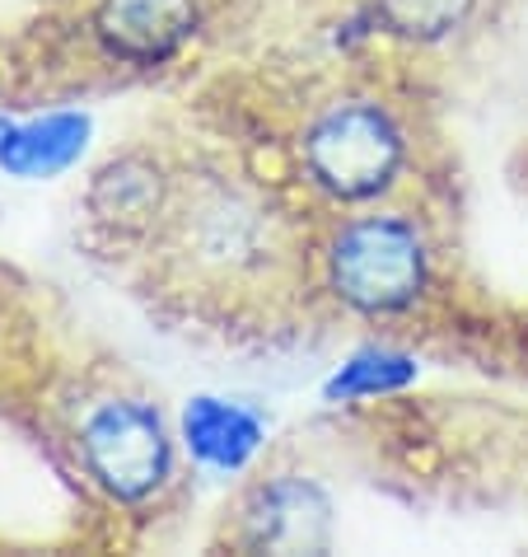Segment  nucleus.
Returning a JSON list of instances; mask_svg holds the SVG:
<instances>
[{
	"mask_svg": "<svg viewBox=\"0 0 528 557\" xmlns=\"http://www.w3.org/2000/svg\"><path fill=\"white\" fill-rule=\"evenodd\" d=\"M168 225H174L178 253H188L197 272L243 276L267 268L272 258V215L248 188L229 178H206L197 188L168 197Z\"/></svg>",
	"mask_w": 528,
	"mask_h": 557,
	"instance_id": "1",
	"label": "nucleus"
},
{
	"mask_svg": "<svg viewBox=\"0 0 528 557\" xmlns=\"http://www.w3.org/2000/svg\"><path fill=\"white\" fill-rule=\"evenodd\" d=\"M332 286L337 296L365 314L407 309L426 286L422 230L402 215H361L332 239Z\"/></svg>",
	"mask_w": 528,
	"mask_h": 557,
	"instance_id": "2",
	"label": "nucleus"
},
{
	"mask_svg": "<svg viewBox=\"0 0 528 557\" xmlns=\"http://www.w3.org/2000/svg\"><path fill=\"white\" fill-rule=\"evenodd\" d=\"M304 164L323 193L365 202L402 169V132L379 103H332L304 136Z\"/></svg>",
	"mask_w": 528,
	"mask_h": 557,
	"instance_id": "3",
	"label": "nucleus"
},
{
	"mask_svg": "<svg viewBox=\"0 0 528 557\" xmlns=\"http://www.w3.org/2000/svg\"><path fill=\"white\" fill-rule=\"evenodd\" d=\"M80 450L117 502H141L168 478V431L141 398L99 404L80 426Z\"/></svg>",
	"mask_w": 528,
	"mask_h": 557,
	"instance_id": "4",
	"label": "nucleus"
},
{
	"mask_svg": "<svg viewBox=\"0 0 528 557\" xmlns=\"http://www.w3.org/2000/svg\"><path fill=\"white\" fill-rule=\"evenodd\" d=\"M99 38L127 61H164L197 34V0H99Z\"/></svg>",
	"mask_w": 528,
	"mask_h": 557,
	"instance_id": "5",
	"label": "nucleus"
},
{
	"mask_svg": "<svg viewBox=\"0 0 528 557\" xmlns=\"http://www.w3.org/2000/svg\"><path fill=\"white\" fill-rule=\"evenodd\" d=\"M328 524H332L328 497L314 483H294V478L262 487L253 510H248V539L257 548H276V553L323 548L328 544Z\"/></svg>",
	"mask_w": 528,
	"mask_h": 557,
	"instance_id": "6",
	"label": "nucleus"
},
{
	"mask_svg": "<svg viewBox=\"0 0 528 557\" xmlns=\"http://www.w3.org/2000/svg\"><path fill=\"white\" fill-rule=\"evenodd\" d=\"M262 431H267L262 417L243 404H229V398L201 394L183 408V441H188L192 459L206 463V469H221V473L243 469V463L257 455Z\"/></svg>",
	"mask_w": 528,
	"mask_h": 557,
	"instance_id": "7",
	"label": "nucleus"
},
{
	"mask_svg": "<svg viewBox=\"0 0 528 557\" xmlns=\"http://www.w3.org/2000/svg\"><path fill=\"white\" fill-rule=\"evenodd\" d=\"M89 211L103 225L146 230L168 211V188L146 154H127V160H113L108 169H99L95 188H89Z\"/></svg>",
	"mask_w": 528,
	"mask_h": 557,
	"instance_id": "8",
	"label": "nucleus"
},
{
	"mask_svg": "<svg viewBox=\"0 0 528 557\" xmlns=\"http://www.w3.org/2000/svg\"><path fill=\"white\" fill-rule=\"evenodd\" d=\"M89 141V117L85 113H48L24 127H14L0 146V169L14 178H52L61 169L80 160Z\"/></svg>",
	"mask_w": 528,
	"mask_h": 557,
	"instance_id": "9",
	"label": "nucleus"
},
{
	"mask_svg": "<svg viewBox=\"0 0 528 557\" xmlns=\"http://www.w3.org/2000/svg\"><path fill=\"white\" fill-rule=\"evenodd\" d=\"M412 380H416L412 356L388 351V347H369V351H355L328 380V398H379V394H393Z\"/></svg>",
	"mask_w": 528,
	"mask_h": 557,
	"instance_id": "10",
	"label": "nucleus"
},
{
	"mask_svg": "<svg viewBox=\"0 0 528 557\" xmlns=\"http://www.w3.org/2000/svg\"><path fill=\"white\" fill-rule=\"evenodd\" d=\"M468 10V0H384V20L402 34H444Z\"/></svg>",
	"mask_w": 528,
	"mask_h": 557,
	"instance_id": "11",
	"label": "nucleus"
},
{
	"mask_svg": "<svg viewBox=\"0 0 528 557\" xmlns=\"http://www.w3.org/2000/svg\"><path fill=\"white\" fill-rule=\"evenodd\" d=\"M10 132H14V127H10L5 117H0V146H5V136H10Z\"/></svg>",
	"mask_w": 528,
	"mask_h": 557,
	"instance_id": "12",
	"label": "nucleus"
}]
</instances>
